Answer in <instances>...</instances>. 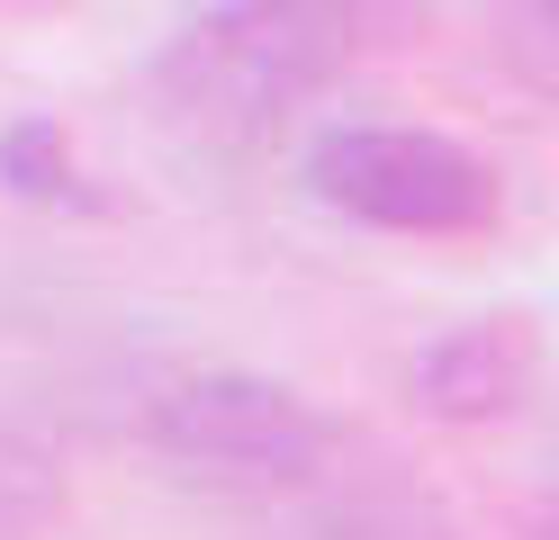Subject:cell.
<instances>
[{"label": "cell", "mask_w": 559, "mask_h": 540, "mask_svg": "<svg viewBox=\"0 0 559 540\" xmlns=\"http://www.w3.org/2000/svg\"><path fill=\"white\" fill-rule=\"evenodd\" d=\"M361 55L353 0H217L154 63V99L199 144H262Z\"/></svg>", "instance_id": "obj_1"}, {"label": "cell", "mask_w": 559, "mask_h": 540, "mask_svg": "<svg viewBox=\"0 0 559 540\" xmlns=\"http://www.w3.org/2000/svg\"><path fill=\"white\" fill-rule=\"evenodd\" d=\"M307 190L325 207L361 216L389 235H487L497 226V171L469 144L425 135V127H334L307 154Z\"/></svg>", "instance_id": "obj_2"}, {"label": "cell", "mask_w": 559, "mask_h": 540, "mask_svg": "<svg viewBox=\"0 0 559 540\" xmlns=\"http://www.w3.org/2000/svg\"><path fill=\"white\" fill-rule=\"evenodd\" d=\"M154 442L226 487H298L325 459V415L289 396L280 379H243V370H199L181 387L154 396Z\"/></svg>", "instance_id": "obj_3"}, {"label": "cell", "mask_w": 559, "mask_h": 540, "mask_svg": "<svg viewBox=\"0 0 559 540\" xmlns=\"http://www.w3.org/2000/svg\"><path fill=\"white\" fill-rule=\"evenodd\" d=\"M533 370H542V343L523 315H487V324H461V334H442L425 351V370H415V387H425V406L442 415H514L523 396H533Z\"/></svg>", "instance_id": "obj_4"}, {"label": "cell", "mask_w": 559, "mask_h": 540, "mask_svg": "<svg viewBox=\"0 0 559 540\" xmlns=\"http://www.w3.org/2000/svg\"><path fill=\"white\" fill-rule=\"evenodd\" d=\"M55 514H63V468L37 442L0 432V540H37Z\"/></svg>", "instance_id": "obj_5"}, {"label": "cell", "mask_w": 559, "mask_h": 540, "mask_svg": "<svg viewBox=\"0 0 559 540\" xmlns=\"http://www.w3.org/2000/svg\"><path fill=\"white\" fill-rule=\"evenodd\" d=\"M0 180H10L19 199H37V207H82V180H73V163H63L55 118H19L10 135H0Z\"/></svg>", "instance_id": "obj_6"}]
</instances>
